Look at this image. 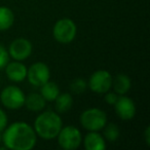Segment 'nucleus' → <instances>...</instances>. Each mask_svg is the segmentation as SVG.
<instances>
[{
    "instance_id": "nucleus-1",
    "label": "nucleus",
    "mask_w": 150,
    "mask_h": 150,
    "mask_svg": "<svg viewBox=\"0 0 150 150\" xmlns=\"http://www.w3.org/2000/svg\"><path fill=\"white\" fill-rule=\"evenodd\" d=\"M5 148L11 150H30L36 144V134L31 125L23 121L11 125L2 135Z\"/></svg>"
},
{
    "instance_id": "nucleus-2",
    "label": "nucleus",
    "mask_w": 150,
    "mask_h": 150,
    "mask_svg": "<svg viewBox=\"0 0 150 150\" xmlns=\"http://www.w3.org/2000/svg\"><path fill=\"white\" fill-rule=\"evenodd\" d=\"M35 132L39 137L50 140L58 136L62 129V119L52 111H45L35 119Z\"/></svg>"
},
{
    "instance_id": "nucleus-3",
    "label": "nucleus",
    "mask_w": 150,
    "mask_h": 150,
    "mask_svg": "<svg viewBox=\"0 0 150 150\" xmlns=\"http://www.w3.org/2000/svg\"><path fill=\"white\" fill-rule=\"evenodd\" d=\"M80 123L88 131H100L107 123L106 113L98 108L88 109L80 115Z\"/></svg>"
},
{
    "instance_id": "nucleus-4",
    "label": "nucleus",
    "mask_w": 150,
    "mask_h": 150,
    "mask_svg": "<svg viewBox=\"0 0 150 150\" xmlns=\"http://www.w3.org/2000/svg\"><path fill=\"white\" fill-rule=\"evenodd\" d=\"M57 137H58L59 145L66 150H73L78 148L82 140L79 129L72 125L61 129Z\"/></svg>"
},
{
    "instance_id": "nucleus-5",
    "label": "nucleus",
    "mask_w": 150,
    "mask_h": 150,
    "mask_svg": "<svg viewBox=\"0 0 150 150\" xmlns=\"http://www.w3.org/2000/svg\"><path fill=\"white\" fill-rule=\"evenodd\" d=\"M76 35V25L70 19H61L54 27V36L60 43H70Z\"/></svg>"
},
{
    "instance_id": "nucleus-6",
    "label": "nucleus",
    "mask_w": 150,
    "mask_h": 150,
    "mask_svg": "<svg viewBox=\"0 0 150 150\" xmlns=\"http://www.w3.org/2000/svg\"><path fill=\"white\" fill-rule=\"evenodd\" d=\"M25 95L23 91L16 86L5 88L0 95L1 102L8 109H19L25 104Z\"/></svg>"
},
{
    "instance_id": "nucleus-7",
    "label": "nucleus",
    "mask_w": 150,
    "mask_h": 150,
    "mask_svg": "<svg viewBox=\"0 0 150 150\" xmlns=\"http://www.w3.org/2000/svg\"><path fill=\"white\" fill-rule=\"evenodd\" d=\"M88 86L91 90L97 94L107 93L112 86V76L108 71L99 70L91 76Z\"/></svg>"
},
{
    "instance_id": "nucleus-8",
    "label": "nucleus",
    "mask_w": 150,
    "mask_h": 150,
    "mask_svg": "<svg viewBox=\"0 0 150 150\" xmlns=\"http://www.w3.org/2000/svg\"><path fill=\"white\" fill-rule=\"evenodd\" d=\"M50 72L48 67L41 62L33 64L27 71L28 80L31 84L35 86H41L46 81H48Z\"/></svg>"
},
{
    "instance_id": "nucleus-9",
    "label": "nucleus",
    "mask_w": 150,
    "mask_h": 150,
    "mask_svg": "<svg viewBox=\"0 0 150 150\" xmlns=\"http://www.w3.org/2000/svg\"><path fill=\"white\" fill-rule=\"evenodd\" d=\"M32 52V44L25 38H18L13 40L9 46L8 54L17 61H23L27 59Z\"/></svg>"
},
{
    "instance_id": "nucleus-10",
    "label": "nucleus",
    "mask_w": 150,
    "mask_h": 150,
    "mask_svg": "<svg viewBox=\"0 0 150 150\" xmlns=\"http://www.w3.org/2000/svg\"><path fill=\"white\" fill-rule=\"evenodd\" d=\"M115 111L122 120H129L136 114V106L132 99L127 97H118L115 103Z\"/></svg>"
},
{
    "instance_id": "nucleus-11",
    "label": "nucleus",
    "mask_w": 150,
    "mask_h": 150,
    "mask_svg": "<svg viewBox=\"0 0 150 150\" xmlns=\"http://www.w3.org/2000/svg\"><path fill=\"white\" fill-rule=\"evenodd\" d=\"M6 75L7 77L15 82L23 81L26 77H27V68L24 64L20 63V61H16V62L7 63L6 66Z\"/></svg>"
},
{
    "instance_id": "nucleus-12",
    "label": "nucleus",
    "mask_w": 150,
    "mask_h": 150,
    "mask_svg": "<svg viewBox=\"0 0 150 150\" xmlns=\"http://www.w3.org/2000/svg\"><path fill=\"white\" fill-rule=\"evenodd\" d=\"M84 147L86 150H104L106 144L103 137L97 132H91L84 138Z\"/></svg>"
},
{
    "instance_id": "nucleus-13",
    "label": "nucleus",
    "mask_w": 150,
    "mask_h": 150,
    "mask_svg": "<svg viewBox=\"0 0 150 150\" xmlns=\"http://www.w3.org/2000/svg\"><path fill=\"white\" fill-rule=\"evenodd\" d=\"M27 108L30 111H41L42 109L45 107V100L41 96V94H37V93H32V94L28 95L27 98H25V104Z\"/></svg>"
},
{
    "instance_id": "nucleus-14",
    "label": "nucleus",
    "mask_w": 150,
    "mask_h": 150,
    "mask_svg": "<svg viewBox=\"0 0 150 150\" xmlns=\"http://www.w3.org/2000/svg\"><path fill=\"white\" fill-rule=\"evenodd\" d=\"M112 86L116 94L125 95L131 88V79L127 75L118 74L114 79H112Z\"/></svg>"
},
{
    "instance_id": "nucleus-15",
    "label": "nucleus",
    "mask_w": 150,
    "mask_h": 150,
    "mask_svg": "<svg viewBox=\"0 0 150 150\" xmlns=\"http://www.w3.org/2000/svg\"><path fill=\"white\" fill-rule=\"evenodd\" d=\"M41 96L44 98L45 101H54L56 98L60 94V88H59L58 84L56 82L52 81H46L44 84L41 86Z\"/></svg>"
},
{
    "instance_id": "nucleus-16",
    "label": "nucleus",
    "mask_w": 150,
    "mask_h": 150,
    "mask_svg": "<svg viewBox=\"0 0 150 150\" xmlns=\"http://www.w3.org/2000/svg\"><path fill=\"white\" fill-rule=\"evenodd\" d=\"M15 16L11 8L6 6L0 7V31L7 30L13 26Z\"/></svg>"
},
{
    "instance_id": "nucleus-17",
    "label": "nucleus",
    "mask_w": 150,
    "mask_h": 150,
    "mask_svg": "<svg viewBox=\"0 0 150 150\" xmlns=\"http://www.w3.org/2000/svg\"><path fill=\"white\" fill-rule=\"evenodd\" d=\"M56 109L58 112H66L70 110L73 104V99L70 94L64 93V94H59L56 98Z\"/></svg>"
},
{
    "instance_id": "nucleus-18",
    "label": "nucleus",
    "mask_w": 150,
    "mask_h": 150,
    "mask_svg": "<svg viewBox=\"0 0 150 150\" xmlns=\"http://www.w3.org/2000/svg\"><path fill=\"white\" fill-rule=\"evenodd\" d=\"M104 136L108 141L114 142L117 140V138L119 137V129L117 127L116 125L114 123H106V127H105L104 131Z\"/></svg>"
},
{
    "instance_id": "nucleus-19",
    "label": "nucleus",
    "mask_w": 150,
    "mask_h": 150,
    "mask_svg": "<svg viewBox=\"0 0 150 150\" xmlns=\"http://www.w3.org/2000/svg\"><path fill=\"white\" fill-rule=\"evenodd\" d=\"M86 80L81 78H77L71 83V91L75 94H81L86 91Z\"/></svg>"
},
{
    "instance_id": "nucleus-20",
    "label": "nucleus",
    "mask_w": 150,
    "mask_h": 150,
    "mask_svg": "<svg viewBox=\"0 0 150 150\" xmlns=\"http://www.w3.org/2000/svg\"><path fill=\"white\" fill-rule=\"evenodd\" d=\"M9 60V54L5 47H3L2 45H0V69L4 68L7 65Z\"/></svg>"
},
{
    "instance_id": "nucleus-21",
    "label": "nucleus",
    "mask_w": 150,
    "mask_h": 150,
    "mask_svg": "<svg viewBox=\"0 0 150 150\" xmlns=\"http://www.w3.org/2000/svg\"><path fill=\"white\" fill-rule=\"evenodd\" d=\"M117 99H118V96H117L116 93H107L106 96H105V101L110 105H114L116 103Z\"/></svg>"
},
{
    "instance_id": "nucleus-22",
    "label": "nucleus",
    "mask_w": 150,
    "mask_h": 150,
    "mask_svg": "<svg viewBox=\"0 0 150 150\" xmlns=\"http://www.w3.org/2000/svg\"><path fill=\"white\" fill-rule=\"evenodd\" d=\"M6 125H7V116L4 111L2 109H0V132H2Z\"/></svg>"
},
{
    "instance_id": "nucleus-23",
    "label": "nucleus",
    "mask_w": 150,
    "mask_h": 150,
    "mask_svg": "<svg viewBox=\"0 0 150 150\" xmlns=\"http://www.w3.org/2000/svg\"><path fill=\"white\" fill-rule=\"evenodd\" d=\"M149 132H150V129L149 127H147L145 131V137H146V143L149 145L150 144V139H149Z\"/></svg>"
},
{
    "instance_id": "nucleus-24",
    "label": "nucleus",
    "mask_w": 150,
    "mask_h": 150,
    "mask_svg": "<svg viewBox=\"0 0 150 150\" xmlns=\"http://www.w3.org/2000/svg\"><path fill=\"white\" fill-rule=\"evenodd\" d=\"M1 141H2V136H1V132H0V143H1Z\"/></svg>"
}]
</instances>
